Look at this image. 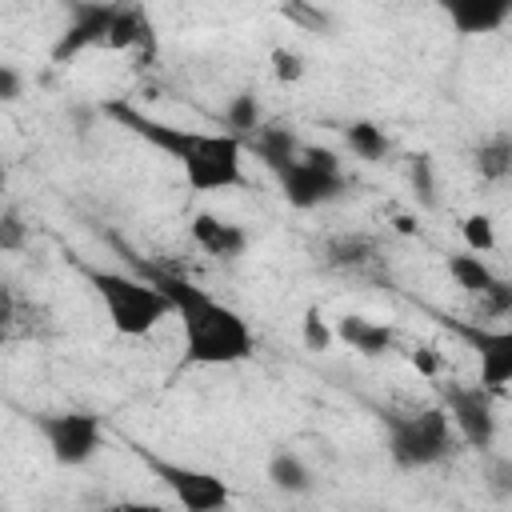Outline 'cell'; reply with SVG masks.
<instances>
[{
  "label": "cell",
  "mask_w": 512,
  "mask_h": 512,
  "mask_svg": "<svg viewBox=\"0 0 512 512\" xmlns=\"http://www.w3.org/2000/svg\"><path fill=\"white\" fill-rule=\"evenodd\" d=\"M300 156H304V160H312L316 168H328V172H340V156H336L332 148H320V144H304V148H300Z\"/></svg>",
  "instance_id": "f546056e"
},
{
  "label": "cell",
  "mask_w": 512,
  "mask_h": 512,
  "mask_svg": "<svg viewBox=\"0 0 512 512\" xmlns=\"http://www.w3.org/2000/svg\"><path fill=\"white\" fill-rule=\"evenodd\" d=\"M20 244H24L20 212H16V208H4V220H0V248H4V252H16Z\"/></svg>",
  "instance_id": "83f0119b"
},
{
  "label": "cell",
  "mask_w": 512,
  "mask_h": 512,
  "mask_svg": "<svg viewBox=\"0 0 512 512\" xmlns=\"http://www.w3.org/2000/svg\"><path fill=\"white\" fill-rule=\"evenodd\" d=\"M136 456L148 464V472L172 492V500L188 512H220L232 504V492L228 484L216 476V472H204V468H192V464H176V460H164L148 448H136Z\"/></svg>",
  "instance_id": "8992f818"
},
{
  "label": "cell",
  "mask_w": 512,
  "mask_h": 512,
  "mask_svg": "<svg viewBox=\"0 0 512 512\" xmlns=\"http://www.w3.org/2000/svg\"><path fill=\"white\" fill-rule=\"evenodd\" d=\"M472 168H476V176L488 180V184L512 176V132H496V136L480 140V144L472 148Z\"/></svg>",
  "instance_id": "e0dca14e"
},
{
  "label": "cell",
  "mask_w": 512,
  "mask_h": 512,
  "mask_svg": "<svg viewBox=\"0 0 512 512\" xmlns=\"http://www.w3.org/2000/svg\"><path fill=\"white\" fill-rule=\"evenodd\" d=\"M408 184H412L416 204L432 212V208H436V164H432L428 152H416V156L408 160Z\"/></svg>",
  "instance_id": "7402d4cb"
},
{
  "label": "cell",
  "mask_w": 512,
  "mask_h": 512,
  "mask_svg": "<svg viewBox=\"0 0 512 512\" xmlns=\"http://www.w3.org/2000/svg\"><path fill=\"white\" fill-rule=\"evenodd\" d=\"M508 392H512V380H508Z\"/></svg>",
  "instance_id": "d6a6232c"
},
{
  "label": "cell",
  "mask_w": 512,
  "mask_h": 512,
  "mask_svg": "<svg viewBox=\"0 0 512 512\" xmlns=\"http://www.w3.org/2000/svg\"><path fill=\"white\" fill-rule=\"evenodd\" d=\"M456 36H492L512 20V0H428Z\"/></svg>",
  "instance_id": "8fae6325"
},
{
  "label": "cell",
  "mask_w": 512,
  "mask_h": 512,
  "mask_svg": "<svg viewBox=\"0 0 512 512\" xmlns=\"http://www.w3.org/2000/svg\"><path fill=\"white\" fill-rule=\"evenodd\" d=\"M88 284L96 288L108 324L120 336H148L160 320L176 316L172 300L148 280V276H128V272H108V268H88Z\"/></svg>",
  "instance_id": "277c9868"
},
{
  "label": "cell",
  "mask_w": 512,
  "mask_h": 512,
  "mask_svg": "<svg viewBox=\"0 0 512 512\" xmlns=\"http://www.w3.org/2000/svg\"><path fill=\"white\" fill-rule=\"evenodd\" d=\"M384 432H388V456L396 468L416 472V468H436L456 452V424L444 404H428L416 412H384Z\"/></svg>",
  "instance_id": "3957f363"
},
{
  "label": "cell",
  "mask_w": 512,
  "mask_h": 512,
  "mask_svg": "<svg viewBox=\"0 0 512 512\" xmlns=\"http://www.w3.org/2000/svg\"><path fill=\"white\" fill-rule=\"evenodd\" d=\"M112 52H156V36H152V24L144 20V12L128 0H120L116 8V20H112V32H108V44Z\"/></svg>",
  "instance_id": "5bb4252c"
},
{
  "label": "cell",
  "mask_w": 512,
  "mask_h": 512,
  "mask_svg": "<svg viewBox=\"0 0 512 512\" xmlns=\"http://www.w3.org/2000/svg\"><path fill=\"white\" fill-rule=\"evenodd\" d=\"M396 228H400V232H416V224H412L408 216H396Z\"/></svg>",
  "instance_id": "1f68e13d"
},
{
  "label": "cell",
  "mask_w": 512,
  "mask_h": 512,
  "mask_svg": "<svg viewBox=\"0 0 512 512\" xmlns=\"http://www.w3.org/2000/svg\"><path fill=\"white\" fill-rule=\"evenodd\" d=\"M300 340L308 352H328L332 340H336V328H328V320L320 316V308H304V320H300Z\"/></svg>",
  "instance_id": "cb8c5ba5"
},
{
  "label": "cell",
  "mask_w": 512,
  "mask_h": 512,
  "mask_svg": "<svg viewBox=\"0 0 512 512\" xmlns=\"http://www.w3.org/2000/svg\"><path fill=\"white\" fill-rule=\"evenodd\" d=\"M32 428L60 468H84L104 448V424L92 412H36Z\"/></svg>",
  "instance_id": "5b68a950"
},
{
  "label": "cell",
  "mask_w": 512,
  "mask_h": 512,
  "mask_svg": "<svg viewBox=\"0 0 512 512\" xmlns=\"http://www.w3.org/2000/svg\"><path fill=\"white\" fill-rule=\"evenodd\" d=\"M440 404L448 408L460 440L476 452H488L496 444V408H492V392L476 380V384H444L440 388Z\"/></svg>",
  "instance_id": "52a82bcc"
},
{
  "label": "cell",
  "mask_w": 512,
  "mask_h": 512,
  "mask_svg": "<svg viewBox=\"0 0 512 512\" xmlns=\"http://www.w3.org/2000/svg\"><path fill=\"white\" fill-rule=\"evenodd\" d=\"M264 476H268V484H272L276 492H284V496H304V492H312V468H308V464L300 460V452H292V448H276V452L268 456Z\"/></svg>",
  "instance_id": "2e32d148"
},
{
  "label": "cell",
  "mask_w": 512,
  "mask_h": 512,
  "mask_svg": "<svg viewBox=\"0 0 512 512\" xmlns=\"http://www.w3.org/2000/svg\"><path fill=\"white\" fill-rule=\"evenodd\" d=\"M280 196H284V204L288 208H296V212H312V208H324V204H332V200H340L344 192H348V180H344V172H328V168H316L312 160H296V164H288L280 176Z\"/></svg>",
  "instance_id": "30bf717a"
},
{
  "label": "cell",
  "mask_w": 512,
  "mask_h": 512,
  "mask_svg": "<svg viewBox=\"0 0 512 512\" xmlns=\"http://www.w3.org/2000/svg\"><path fill=\"white\" fill-rule=\"evenodd\" d=\"M24 96V76L16 64H0V100L4 104H16Z\"/></svg>",
  "instance_id": "f1b7e54d"
},
{
  "label": "cell",
  "mask_w": 512,
  "mask_h": 512,
  "mask_svg": "<svg viewBox=\"0 0 512 512\" xmlns=\"http://www.w3.org/2000/svg\"><path fill=\"white\" fill-rule=\"evenodd\" d=\"M460 236H464V244H468L472 252H480V256L496 248V224H492V216H484V212L464 216V220H460Z\"/></svg>",
  "instance_id": "603a6c76"
},
{
  "label": "cell",
  "mask_w": 512,
  "mask_h": 512,
  "mask_svg": "<svg viewBox=\"0 0 512 512\" xmlns=\"http://www.w3.org/2000/svg\"><path fill=\"white\" fill-rule=\"evenodd\" d=\"M248 148L256 152V160L268 168V172H284L288 164H296L300 160V140H296V132L292 128H284V124H260L252 136H248Z\"/></svg>",
  "instance_id": "4fadbf2b"
},
{
  "label": "cell",
  "mask_w": 512,
  "mask_h": 512,
  "mask_svg": "<svg viewBox=\"0 0 512 512\" xmlns=\"http://www.w3.org/2000/svg\"><path fill=\"white\" fill-rule=\"evenodd\" d=\"M188 232H192L196 248L216 256V260H240L244 248H248V232L240 224H232V220H220L216 212H196Z\"/></svg>",
  "instance_id": "7c38bea8"
},
{
  "label": "cell",
  "mask_w": 512,
  "mask_h": 512,
  "mask_svg": "<svg viewBox=\"0 0 512 512\" xmlns=\"http://www.w3.org/2000/svg\"><path fill=\"white\" fill-rule=\"evenodd\" d=\"M344 140H348L352 156H360V160H368V164H376V160L388 156V136H384V128L372 124V120H352V124L344 128Z\"/></svg>",
  "instance_id": "44dd1931"
},
{
  "label": "cell",
  "mask_w": 512,
  "mask_h": 512,
  "mask_svg": "<svg viewBox=\"0 0 512 512\" xmlns=\"http://www.w3.org/2000/svg\"><path fill=\"white\" fill-rule=\"evenodd\" d=\"M140 268V276H148L176 308L180 324H184V356L188 364H204V368H224V364H240L256 352V336L248 328V320L228 308L224 300H216L212 292H204L200 284H192L188 276L164 272L156 264L132 260Z\"/></svg>",
  "instance_id": "7a4b0ae2"
},
{
  "label": "cell",
  "mask_w": 512,
  "mask_h": 512,
  "mask_svg": "<svg viewBox=\"0 0 512 512\" xmlns=\"http://www.w3.org/2000/svg\"><path fill=\"white\" fill-rule=\"evenodd\" d=\"M336 336L352 348V352H360V356H384V352H392V344H396V332L388 328V324H380V320H368V316H340L336 320Z\"/></svg>",
  "instance_id": "9a60e30c"
},
{
  "label": "cell",
  "mask_w": 512,
  "mask_h": 512,
  "mask_svg": "<svg viewBox=\"0 0 512 512\" xmlns=\"http://www.w3.org/2000/svg\"><path fill=\"white\" fill-rule=\"evenodd\" d=\"M484 480H488V492L508 500L512 496V456H492L488 468H484Z\"/></svg>",
  "instance_id": "4316f807"
},
{
  "label": "cell",
  "mask_w": 512,
  "mask_h": 512,
  "mask_svg": "<svg viewBox=\"0 0 512 512\" xmlns=\"http://www.w3.org/2000/svg\"><path fill=\"white\" fill-rule=\"evenodd\" d=\"M268 60H272V76L280 80V84H296L304 72H308V64H304V56L296 52V48H272L268 52Z\"/></svg>",
  "instance_id": "484cf974"
},
{
  "label": "cell",
  "mask_w": 512,
  "mask_h": 512,
  "mask_svg": "<svg viewBox=\"0 0 512 512\" xmlns=\"http://www.w3.org/2000/svg\"><path fill=\"white\" fill-rule=\"evenodd\" d=\"M120 0H68V24L60 32V40L52 44V64H64L96 44H108L112 20H116Z\"/></svg>",
  "instance_id": "9c48e42d"
},
{
  "label": "cell",
  "mask_w": 512,
  "mask_h": 512,
  "mask_svg": "<svg viewBox=\"0 0 512 512\" xmlns=\"http://www.w3.org/2000/svg\"><path fill=\"white\" fill-rule=\"evenodd\" d=\"M412 364H416V372H424V376H436V372H440V360H436L432 348H416V352H412Z\"/></svg>",
  "instance_id": "4dcf8cb0"
},
{
  "label": "cell",
  "mask_w": 512,
  "mask_h": 512,
  "mask_svg": "<svg viewBox=\"0 0 512 512\" xmlns=\"http://www.w3.org/2000/svg\"><path fill=\"white\" fill-rule=\"evenodd\" d=\"M104 116L116 120L120 128H128L132 136H140L144 144H152L156 152L172 156L192 192H228V188L244 184V140L224 128L220 132L180 128V124L156 120L152 112H144L128 100H108Z\"/></svg>",
  "instance_id": "6da1fadb"
},
{
  "label": "cell",
  "mask_w": 512,
  "mask_h": 512,
  "mask_svg": "<svg viewBox=\"0 0 512 512\" xmlns=\"http://www.w3.org/2000/svg\"><path fill=\"white\" fill-rule=\"evenodd\" d=\"M444 328L476 352L480 384L488 392H504L512 380V328H488L480 320H444Z\"/></svg>",
  "instance_id": "ba28073f"
},
{
  "label": "cell",
  "mask_w": 512,
  "mask_h": 512,
  "mask_svg": "<svg viewBox=\"0 0 512 512\" xmlns=\"http://www.w3.org/2000/svg\"><path fill=\"white\" fill-rule=\"evenodd\" d=\"M476 304H480V316H488V320H504V316H512V280H492L480 296H476Z\"/></svg>",
  "instance_id": "d4e9b609"
},
{
  "label": "cell",
  "mask_w": 512,
  "mask_h": 512,
  "mask_svg": "<svg viewBox=\"0 0 512 512\" xmlns=\"http://www.w3.org/2000/svg\"><path fill=\"white\" fill-rule=\"evenodd\" d=\"M220 124H224V132H232V136H240V140H248L264 120H260V100H256V92H236L228 104H224V116H220Z\"/></svg>",
  "instance_id": "ffe728a7"
},
{
  "label": "cell",
  "mask_w": 512,
  "mask_h": 512,
  "mask_svg": "<svg viewBox=\"0 0 512 512\" xmlns=\"http://www.w3.org/2000/svg\"><path fill=\"white\" fill-rule=\"evenodd\" d=\"M372 256H376V240L372 236H360V232L332 236L324 244V264L336 268V272H360L364 264H372Z\"/></svg>",
  "instance_id": "ac0fdd59"
},
{
  "label": "cell",
  "mask_w": 512,
  "mask_h": 512,
  "mask_svg": "<svg viewBox=\"0 0 512 512\" xmlns=\"http://www.w3.org/2000/svg\"><path fill=\"white\" fill-rule=\"evenodd\" d=\"M444 268H448L452 284H456V288H464L468 296H480V292L496 280V272H492V268L484 264V256H480V252H472V248H468V252H452Z\"/></svg>",
  "instance_id": "d6986e66"
}]
</instances>
